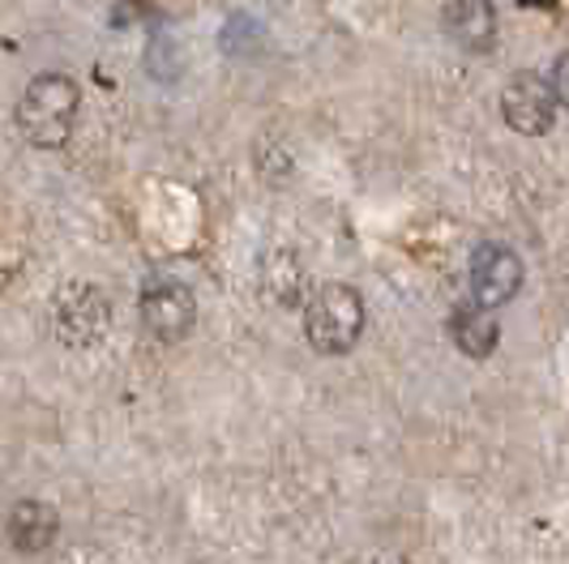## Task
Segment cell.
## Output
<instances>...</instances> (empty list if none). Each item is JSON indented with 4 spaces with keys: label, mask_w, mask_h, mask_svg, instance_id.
<instances>
[{
    "label": "cell",
    "mask_w": 569,
    "mask_h": 564,
    "mask_svg": "<svg viewBox=\"0 0 569 564\" xmlns=\"http://www.w3.org/2000/svg\"><path fill=\"white\" fill-rule=\"evenodd\" d=\"M142 325L159 342H180L198 325V295L193 286L171 274H150L142 286Z\"/></svg>",
    "instance_id": "cell-4"
},
{
    "label": "cell",
    "mask_w": 569,
    "mask_h": 564,
    "mask_svg": "<svg viewBox=\"0 0 569 564\" xmlns=\"http://www.w3.org/2000/svg\"><path fill=\"white\" fill-rule=\"evenodd\" d=\"M365 334V300L356 286L330 282L305 304V339L317 355H347Z\"/></svg>",
    "instance_id": "cell-2"
},
{
    "label": "cell",
    "mask_w": 569,
    "mask_h": 564,
    "mask_svg": "<svg viewBox=\"0 0 569 564\" xmlns=\"http://www.w3.org/2000/svg\"><path fill=\"white\" fill-rule=\"evenodd\" d=\"M441 27L467 52H488L497 43V13L488 0H446L441 4Z\"/></svg>",
    "instance_id": "cell-7"
},
{
    "label": "cell",
    "mask_w": 569,
    "mask_h": 564,
    "mask_svg": "<svg viewBox=\"0 0 569 564\" xmlns=\"http://www.w3.org/2000/svg\"><path fill=\"white\" fill-rule=\"evenodd\" d=\"M522 4H543V0H522Z\"/></svg>",
    "instance_id": "cell-10"
},
{
    "label": "cell",
    "mask_w": 569,
    "mask_h": 564,
    "mask_svg": "<svg viewBox=\"0 0 569 564\" xmlns=\"http://www.w3.org/2000/svg\"><path fill=\"white\" fill-rule=\"evenodd\" d=\"M52 325H57V339L69 346H94V342L108 339L112 330V300L103 286L94 282H69L57 291V304H52Z\"/></svg>",
    "instance_id": "cell-3"
},
{
    "label": "cell",
    "mask_w": 569,
    "mask_h": 564,
    "mask_svg": "<svg viewBox=\"0 0 569 564\" xmlns=\"http://www.w3.org/2000/svg\"><path fill=\"white\" fill-rule=\"evenodd\" d=\"M522 256L513 253L510 244L501 240H485L476 253H471V295L480 309H501L510 304L513 295L522 291Z\"/></svg>",
    "instance_id": "cell-6"
},
{
    "label": "cell",
    "mask_w": 569,
    "mask_h": 564,
    "mask_svg": "<svg viewBox=\"0 0 569 564\" xmlns=\"http://www.w3.org/2000/svg\"><path fill=\"white\" fill-rule=\"evenodd\" d=\"M82 115V90L69 73H39L18 99V133L39 150H60Z\"/></svg>",
    "instance_id": "cell-1"
},
{
    "label": "cell",
    "mask_w": 569,
    "mask_h": 564,
    "mask_svg": "<svg viewBox=\"0 0 569 564\" xmlns=\"http://www.w3.org/2000/svg\"><path fill=\"white\" fill-rule=\"evenodd\" d=\"M557 108H561V99L543 73H518L501 90V115L522 138H543L557 120Z\"/></svg>",
    "instance_id": "cell-5"
},
{
    "label": "cell",
    "mask_w": 569,
    "mask_h": 564,
    "mask_svg": "<svg viewBox=\"0 0 569 564\" xmlns=\"http://www.w3.org/2000/svg\"><path fill=\"white\" fill-rule=\"evenodd\" d=\"M4 535L9 543L22 552V556H34L43 547H52L60 535V513L48 501H18L4 517Z\"/></svg>",
    "instance_id": "cell-8"
},
{
    "label": "cell",
    "mask_w": 569,
    "mask_h": 564,
    "mask_svg": "<svg viewBox=\"0 0 569 564\" xmlns=\"http://www.w3.org/2000/svg\"><path fill=\"white\" fill-rule=\"evenodd\" d=\"M450 339L462 355H471V360H485L497 351V339H501V330H497V321H492V309H480V304H462L455 309L450 316Z\"/></svg>",
    "instance_id": "cell-9"
}]
</instances>
